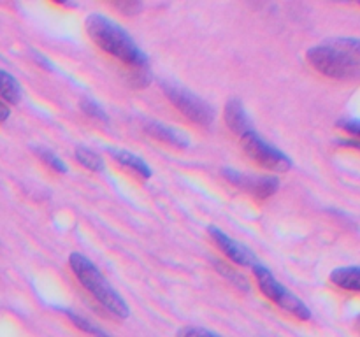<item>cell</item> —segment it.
I'll use <instances>...</instances> for the list:
<instances>
[{"instance_id": "obj_7", "label": "cell", "mask_w": 360, "mask_h": 337, "mask_svg": "<svg viewBox=\"0 0 360 337\" xmlns=\"http://www.w3.org/2000/svg\"><path fill=\"white\" fill-rule=\"evenodd\" d=\"M224 176L232 186H238L243 192L257 197V199H269L278 192L280 181L273 176H257L239 172L236 168H224Z\"/></svg>"}, {"instance_id": "obj_23", "label": "cell", "mask_w": 360, "mask_h": 337, "mask_svg": "<svg viewBox=\"0 0 360 337\" xmlns=\"http://www.w3.org/2000/svg\"><path fill=\"white\" fill-rule=\"evenodd\" d=\"M359 323H360V316H359Z\"/></svg>"}, {"instance_id": "obj_8", "label": "cell", "mask_w": 360, "mask_h": 337, "mask_svg": "<svg viewBox=\"0 0 360 337\" xmlns=\"http://www.w3.org/2000/svg\"><path fill=\"white\" fill-rule=\"evenodd\" d=\"M207 232H210V235H211V239L214 241V244L220 248V251L224 253L227 258H231L236 265L252 267L253 269V267L259 263L255 253H253L248 246H245V244H241L239 241H236L234 237H231V235H229L227 232L221 230V228L210 227V230Z\"/></svg>"}, {"instance_id": "obj_11", "label": "cell", "mask_w": 360, "mask_h": 337, "mask_svg": "<svg viewBox=\"0 0 360 337\" xmlns=\"http://www.w3.org/2000/svg\"><path fill=\"white\" fill-rule=\"evenodd\" d=\"M109 153H111V157L115 158L122 167L129 168V171H132L134 174H137L139 178H144V179L151 178L150 165H148L143 158L137 157V154L130 153V151H123V150H111Z\"/></svg>"}, {"instance_id": "obj_14", "label": "cell", "mask_w": 360, "mask_h": 337, "mask_svg": "<svg viewBox=\"0 0 360 337\" xmlns=\"http://www.w3.org/2000/svg\"><path fill=\"white\" fill-rule=\"evenodd\" d=\"M76 160L79 161L84 168H88V171H91V172H102L105 167L104 160H102L101 154L95 153V151H91L90 147H83V146L77 147Z\"/></svg>"}, {"instance_id": "obj_16", "label": "cell", "mask_w": 360, "mask_h": 337, "mask_svg": "<svg viewBox=\"0 0 360 337\" xmlns=\"http://www.w3.org/2000/svg\"><path fill=\"white\" fill-rule=\"evenodd\" d=\"M37 154H39V158H41V160L44 161L49 168H53L55 172H60V174H65L67 172V167H65V164H63V160L58 157V154L53 153V151L44 150V147H39Z\"/></svg>"}, {"instance_id": "obj_5", "label": "cell", "mask_w": 360, "mask_h": 337, "mask_svg": "<svg viewBox=\"0 0 360 337\" xmlns=\"http://www.w3.org/2000/svg\"><path fill=\"white\" fill-rule=\"evenodd\" d=\"M162 88H164V93L167 95L169 102H171L181 114H185L186 118L192 119L197 125H213L214 109L211 107L204 98H200L199 95H195L193 91L186 90L185 86H179V84L174 83H164Z\"/></svg>"}, {"instance_id": "obj_4", "label": "cell", "mask_w": 360, "mask_h": 337, "mask_svg": "<svg viewBox=\"0 0 360 337\" xmlns=\"http://www.w3.org/2000/svg\"><path fill=\"white\" fill-rule=\"evenodd\" d=\"M253 274H255L257 284H259V288L262 290V293L266 295L267 298H271L278 308L287 311L288 315L295 316L297 319H302V322L311 319V311H309L308 305H306L294 291H290L285 284H281L266 265L257 263V265L253 267Z\"/></svg>"}, {"instance_id": "obj_12", "label": "cell", "mask_w": 360, "mask_h": 337, "mask_svg": "<svg viewBox=\"0 0 360 337\" xmlns=\"http://www.w3.org/2000/svg\"><path fill=\"white\" fill-rule=\"evenodd\" d=\"M330 281L348 291H360V265L340 267L330 272Z\"/></svg>"}, {"instance_id": "obj_22", "label": "cell", "mask_w": 360, "mask_h": 337, "mask_svg": "<svg viewBox=\"0 0 360 337\" xmlns=\"http://www.w3.org/2000/svg\"><path fill=\"white\" fill-rule=\"evenodd\" d=\"M94 337H112V336H109V333H105L104 332V330H98V332L97 333H95V336Z\"/></svg>"}, {"instance_id": "obj_20", "label": "cell", "mask_w": 360, "mask_h": 337, "mask_svg": "<svg viewBox=\"0 0 360 337\" xmlns=\"http://www.w3.org/2000/svg\"><path fill=\"white\" fill-rule=\"evenodd\" d=\"M340 126L360 139V119H343V121H340Z\"/></svg>"}, {"instance_id": "obj_1", "label": "cell", "mask_w": 360, "mask_h": 337, "mask_svg": "<svg viewBox=\"0 0 360 337\" xmlns=\"http://www.w3.org/2000/svg\"><path fill=\"white\" fill-rule=\"evenodd\" d=\"M84 27L91 41L102 51L115 56L123 65L129 67L132 83L146 84L150 81V74H148L150 65H148L146 55L125 28L101 13H91L84 21Z\"/></svg>"}, {"instance_id": "obj_13", "label": "cell", "mask_w": 360, "mask_h": 337, "mask_svg": "<svg viewBox=\"0 0 360 337\" xmlns=\"http://www.w3.org/2000/svg\"><path fill=\"white\" fill-rule=\"evenodd\" d=\"M21 98L20 83L11 76L9 72L0 69V100L6 102L7 105L18 104Z\"/></svg>"}, {"instance_id": "obj_15", "label": "cell", "mask_w": 360, "mask_h": 337, "mask_svg": "<svg viewBox=\"0 0 360 337\" xmlns=\"http://www.w3.org/2000/svg\"><path fill=\"white\" fill-rule=\"evenodd\" d=\"M338 46L354 60L355 63L360 67V39L359 37H338L334 39Z\"/></svg>"}, {"instance_id": "obj_10", "label": "cell", "mask_w": 360, "mask_h": 337, "mask_svg": "<svg viewBox=\"0 0 360 337\" xmlns=\"http://www.w3.org/2000/svg\"><path fill=\"white\" fill-rule=\"evenodd\" d=\"M146 130L151 133V136L157 137L158 140L171 144V146H176V147L188 146V137H186L183 132H179V130H176L174 126L162 125V123H157V121H150L146 125Z\"/></svg>"}, {"instance_id": "obj_2", "label": "cell", "mask_w": 360, "mask_h": 337, "mask_svg": "<svg viewBox=\"0 0 360 337\" xmlns=\"http://www.w3.org/2000/svg\"><path fill=\"white\" fill-rule=\"evenodd\" d=\"M69 265L70 270L74 272V276H76L77 281L81 283V286L97 300V304L101 305L109 316H112V318L116 319L129 318V304H127L122 298V295L109 284V281L105 279L104 274L98 270V267L95 265L90 258H86V256L81 255V253H72L69 258Z\"/></svg>"}, {"instance_id": "obj_17", "label": "cell", "mask_w": 360, "mask_h": 337, "mask_svg": "<svg viewBox=\"0 0 360 337\" xmlns=\"http://www.w3.org/2000/svg\"><path fill=\"white\" fill-rule=\"evenodd\" d=\"M67 316H69L70 322H72L74 325L77 326V329L83 330L84 333H90V336H95V333H97L98 330H101L97 325H95V323H91L90 319H86V318H84V316L77 315V312L67 311Z\"/></svg>"}, {"instance_id": "obj_18", "label": "cell", "mask_w": 360, "mask_h": 337, "mask_svg": "<svg viewBox=\"0 0 360 337\" xmlns=\"http://www.w3.org/2000/svg\"><path fill=\"white\" fill-rule=\"evenodd\" d=\"M176 337H224L218 332L210 329H204V326H183L178 332Z\"/></svg>"}, {"instance_id": "obj_19", "label": "cell", "mask_w": 360, "mask_h": 337, "mask_svg": "<svg viewBox=\"0 0 360 337\" xmlns=\"http://www.w3.org/2000/svg\"><path fill=\"white\" fill-rule=\"evenodd\" d=\"M81 107H83V111L86 112V114H90L91 118L101 119V121H108V116H105V112L102 111V109L98 107V105L95 104L94 100H90V98H86V100H83V104H81Z\"/></svg>"}, {"instance_id": "obj_6", "label": "cell", "mask_w": 360, "mask_h": 337, "mask_svg": "<svg viewBox=\"0 0 360 337\" xmlns=\"http://www.w3.org/2000/svg\"><path fill=\"white\" fill-rule=\"evenodd\" d=\"M239 139H241V146L245 153L252 160H255L260 167L269 168V171L274 172H287L292 168L290 157L281 150H278L276 146L267 143L255 128L246 132Z\"/></svg>"}, {"instance_id": "obj_21", "label": "cell", "mask_w": 360, "mask_h": 337, "mask_svg": "<svg viewBox=\"0 0 360 337\" xmlns=\"http://www.w3.org/2000/svg\"><path fill=\"white\" fill-rule=\"evenodd\" d=\"M7 118H9V105L0 100V121H6Z\"/></svg>"}, {"instance_id": "obj_3", "label": "cell", "mask_w": 360, "mask_h": 337, "mask_svg": "<svg viewBox=\"0 0 360 337\" xmlns=\"http://www.w3.org/2000/svg\"><path fill=\"white\" fill-rule=\"evenodd\" d=\"M306 60L313 69L319 70L323 76L334 77V79H348L360 69L357 63L334 42V39L309 48L306 51Z\"/></svg>"}, {"instance_id": "obj_9", "label": "cell", "mask_w": 360, "mask_h": 337, "mask_svg": "<svg viewBox=\"0 0 360 337\" xmlns=\"http://www.w3.org/2000/svg\"><path fill=\"white\" fill-rule=\"evenodd\" d=\"M225 123H227L229 128L236 133L238 137L245 136L246 132L253 130L252 119H250L248 112H246L245 105L239 98H231L225 105Z\"/></svg>"}]
</instances>
